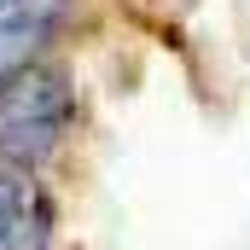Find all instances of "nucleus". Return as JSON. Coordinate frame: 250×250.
<instances>
[{
  "mask_svg": "<svg viewBox=\"0 0 250 250\" xmlns=\"http://www.w3.org/2000/svg\"><path fill=\"white\" fill-rule=\"evenodd\" d=\"M76 123V82L53 59H12L0 70V163L41 169L53 163Z\"/></svg>",
  "mask_w": 250,
  "mask_h": 250,
  "instance_id": "1",
  "label": "nucleus"
},
{
  "mask_svg": "<svg viewBox=\"0 0 250 250\" xmlns=\"http://www.w3.org/2000/svg\"><path fill=\"white\" fill-rule=\"evenodd\" d=\"M53 239V204L35 181V169H0V250H47Z\"/></svg>",
  "mask_w": 250,
  "mask_h": 250,
  "instance_id": "2",
  "label": "nucleus"
},
{
  "mask_svg": "<svg viewBox=\"0 0 250 250\" xmlns=\"http://www.w3.org/2000/svg\"><path fill=\"white\" fill-rule=\"evenodd\" d=\"M64 6L70 0H0V59L12 64L23 53H35L64 23Z\"/></svg>",
  "mask_w": 250,
  "mask_h": 250,
  "instance_id": "3",
  "label": "nucleus"
}]
</instances>
